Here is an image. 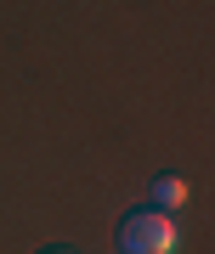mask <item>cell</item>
<instances>
[{"label": "cell", "mask_w": 215, "mask_h": 254, "mask_svg": "<svg viewBox=\"0 0 215 254\" xmlns=\"http://www.w3.org/2000/svg\"><path fill=\"white\" fill-rule=\"evenodd\" d=\"M187 192H193V187H187V175H170V170L153 175V209H164V215L187 203Z\"/></svg>", "instance_id": "2"}, {"label": "cell", "mask_w": 215, "mask_h": 254, "mask_svg": "<svg viewBox=\"0 0 215 254\" xmlns=\"http://www.w3.org/2000/svg\"><path fill=\"white\" fill-rule=\"evenodd\" d=\"M40 254H74V249H68V243H57V249H40Z\"/></svg>", "instance_id": "3"}, {"label": "cell", "mask_w": 215, "mask_h": 254, "mask_svg": "<svg viewBox=\"0 0 215 254\" xmlns=\"http://www.w3.org/2000/svg\"><path fill=\"white\" fill-rule=\"evenodd\" d=\"M113 237H119V254H170L176 249V220L147 203V209H130Z\"/></svg>", "instance_id": "1"}]
</instances>
